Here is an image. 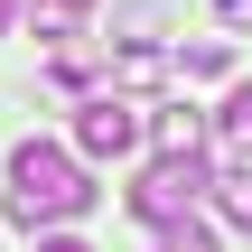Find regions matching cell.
Listing matches in <instances>:
<instances>
[{"mask_svg":"<svg viewBox=\"0 0 252 252\" xmlns=\"http://www.w3.org/2000/svg\"><path fill=\"white\" fill-rule=\"evenodd\" d=\"M9 28H19V0H0V37H9Z\"/></svg>","mask_w":252,"mask_h":252,"instance_id":"13","label":"cell"},{"mask_svg":"<svg viewBox=\"0 0 252 252\" xmlns=\"http://www.w3.org/2000/svg\"><path fill=\"white\" fill-rule=\"evenodd\" d=\"M37 252H94V243H75L65 224H47V234H37Z\"/></svg>","mask_w":252,"mask_h":252,"instance_id":"11","label":"cell"},{"mask_svg":"<svg viewBox=\"0 0 252 252\" xmlns=\"http://www.w3.org/2000/svg\"><path fill=\"white\" fill-rule=\"evenodd\" d=\"M112 75H122V84H131V94H140V84H159V75H168V65H159V47H122V65H112Z\"/></svg>","mask_w":252,"mask_h":252,"instance_id":"9","label":"cell"},{"mask_svg":"<svg viewBox=\"0 0 252 252\" xmlns=\"http://www.w3.org/2000/svg\"><path fill=\"white\" fill-rule=\"evenodd\" d=\"M140 131H150L159 150H196V140H206V122H196L187 103H168V112H159V122H140Z\"/></svg>","mask_w":252,"mask_h":252,"instance_id":"6","label":"cell"},{"mask_svg":"<svg viewBox=\"0 0 252 252\" xmlns=\"http://www.w3.org/2000/svg\"><path fill=\"white\" fill-rule=\"evenodd\" d=\"M196 196H206V159H196V150H159V159L131 178V215H140V224H168V215H187Z\"/></svg>","mask_w":252,"mask_h":252,"instance_id":"2","label":"cell"},{"mask_svg":"<svg viewBox=\"0 0 252 252\" xmlns=\"http://www.w3.org/2000/svg\"><path fill=\"white\" fill-rule=\"evenodd\" d=\"M178 65H187V75H224L234 47H224V37H196V47H178Z\"/></svg>","mask_w":252,"mask_h":252,"instance_id":"8","label":"cell"},{"mask_svg":"<svg viewBox=\"0 0 252 252\" xmlns=\"http://www.w3.org/2000/svg\"><path fill=\"white\" fill-rule=\"evenodd\" d=\"M215 140H224V159H252V84H234V94H224Z\"/></svg>","mask_w":252,"mask_h":252,"instance_id":"4","label":"cell"},{"mask_svg":"<svg viewBox=\"0 0 252 252\" xmlns=\"http://www.w3.org/2000/svg\"><path fill=\"white\" fill-rule=\"evenodd\" d=\"M215 215H224L234 234H252V159H234V168L215 178Z\"/></svg>","mask_w":252,"mask_h":252,"instance_id":"5","label":"cell"},{"mask_svg":"<svg viewBox=\"0 0 252 252\" xmlns=\"http://www.w3.org/2000/svg\"><path fill=\"white\" fill-rule=\"evenodd\" d=\"M75 150H84V159H131V150H140V103H131V94H94V103L75 112Z\"/></svg>","mask_w":252,"mask_h":252,"instance_id":"3","label":"cell"},{"mask_svg":"<svg viewBox=\"0 0 252 252\" xmlns=\"http://www.w3.org/2000/svg\"><path fill=\"white\" fill-rule=\"evenodd\" d=\"M75 215H94L84 159L56 150V140H19V150H9V224L47 234V224H75Z\"/></svg>","mask_w":252,"mask_h":252,"instance_id":"1","label":"cell"},{"mask_svg":"<svg viewBox=\"0 0 252 252\" xmlns=\"http://www.w3.org/2000/svg\"><path fill=\"white\" fill-rule=\"evenodd\" d=\"M215 9H224V19H234V28H252V0H215Z\"/></svg>","mask_w":252,"mask_h":252,"instance_id":"12","label":"cell"},{"mask_svg":"<svg viewBox=\"0 0 252 252\" xmlns=\"http://www.w3.org/2000/svg\"><path fill=\"white\" fill-rule=\"evenodd\" d=\"M159 252H215V224L187 206V215H168V224H159Z\"/></svg>","mask_w":252,"mask_h":252,"instance_id":"7","label":"cell"},{"mask_svg":"<svg viewBox=\"0 0 252 252\" xmlns=\"http://www.w3.org/2000/svg\"><path fill=\"white\" fill-rule=\"evenodd\" d=\"M84 9H94V0H37V37H75Z\"/></svg>","mask_w":252,"mask_h":252,"instance_id":"10","label":"cell"}]
</instances>
